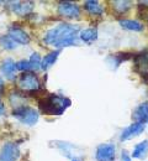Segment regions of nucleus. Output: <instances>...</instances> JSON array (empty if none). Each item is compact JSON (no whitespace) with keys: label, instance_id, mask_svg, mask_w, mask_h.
Wrapping results in <instances>:
<instances>
[{"label":"nucleus","instance_id":"nucleus-1","mask_svg":"<svg viewBox=\"0 0 148 161\" xmlns=\"http://www.w3.org/2000/svg\"><path fill=\"white\" fill-rule=\"evenodd\" d=\"M79 41V30L77 26L67 22H61L57 26L49 29L44 36L43 42L56 48H63L68 46H77Z\"/></svg>","mask_w":148,"mask_h":161},{"label":"nucleus","instance_id":"nucleus-2","mask_svg":"<svg viewBox=\"0 0 148 161\" xmlns=\"http://www.w3.org/2000/svg\"><path fill=\"white\" fill-rule=\"evenodd\" d=\"M40 110L48 115H62L64 110L70 107V99L59 94H51L38 102Z\"/></svg>","mask_w":148,"mask_h":161},{"label":"nucleus","instance_id":"nucleus-3","mask_svg":"<svg viewBox=\"0 0 148 161\" xmlns=\"http://www.w3.org/2000/svg\"><path fill=\"white\" fill-rule=\"evenodd\" d=\"M13 115L20 123L25 124V125H28V126L35 125L40 118V113L36 109L27 107V105H21V107L15 108L13 112Z\"/></svg>","mask_w":148,"mask_h":161},{"label":"nucleus","instance_id":"nucleus-4","mask_svg":"<svg viewBox=\"0 0 148 161\" xmlns=\"http://www.w3.org/2000/svg\"><path fill=\"white\" fill-rule=\"evenodd\" d=\"M18 87L23 92H37L41 88L40 78L35 75V72H23L18 78Z\"/></svg>","mask_w":148,"mask_h":161},{"label":"nucleus","instance_id":"nucleus-5","mask_svg":"<svg viewBox=\"0 0 148 161\" xmlns=\"http://www.w3.org/2000/svg\"><path fill=\"white\" fill-rule=\"evenodd\" d=\"M57 11L61 16L68 19H78L80 16V8L77 4L69 1H61L58 4Z\"/></svg>","mask_w":148,"mask_h":161},{"label":"nucleus","instance_id":"nucleus-6","mask_svg":"<svg viewBox=\"0 0 148 161\" xmlns=\"http://www.w3.org/2000/svg\"><path fill=\"white\" fill-rule=\"evenodd\" d=\"M116 158V149L114 144H101L96 147L95 159L96 161H114Z\"/></svg>","mask_w":148,"mask_h":161},{"label":"nucleus","instance_id":"nucleus-7","mask_svg":"<svg viewBox=\"0 0 148 161\" xmlns=\"http://www.w3.org/2000/svg\"><path fill=\"white\" fill-rule=\"evenodd\" d=\"M20 158V149L13 142H6L0 150V161H16Z\"/></svg>","mask_w":148,"mask_h":161},{"label":"nucleus","instance_id":"nucleus-8","mask_svg":"<svg viewBox=\"0 0 148 161\" xmlns=\"http://www.w3.org/2000/svg\"><path fill=\"white\" fill-rule=\"evenodd\" d=\"M145 128H146V124H142V123H133L131 125H128L127 128H125L121 133V140L127 141L131 140L138 135H141L143 131H145Z\"/></svg>","mask_w":148,"mask_h":161},{"label":"nucleus","instance_id":"nucleus-9","mask_svg":"<svg viewBox=\"0 0 148 161\" xmlns=\"http://www.w3.org/2000/svg\"><path fill=\"white\" fill-rule=\"evenodd\" d=\"M33 8H35L33 3L30 1H15L11 4V10L19 16L28 15L33 10Z\"/></svg>","mask_w":148,"mask_h":161},{"label":"nucleus","instance_id":"nucleus-10","mask_svg":"<svg viewBox=\"0 0 148 161\" xmlns=\"http://www.w3.org/2000/svg\"><path fill=\"white\" fill-rule=\"evenodd\" d=\"M136 67L141 77L147 78L148 77V52H141L136 56Z\"/></svg>","mask_w":148,"mask_h":161},{"label":"nucleus","instance_id":"nucleus-11","mask_svg":"<svg viewBox=\"0 0 148 161\" xmlns=\"http://www.w3.org/2000/svg\"><path fill=\"white\" fill-rule=\"evenodd\" d=\"M0 68H1V72L5 75V77L8 80H13L16 78V75H15V72H16V63L14 62L13 58H6V60L3 61Z\"/></svg>","mask_w":148,"mask_h":161},{"label":"nucleus","instance_id":"nucleus-12","mask_svg":"<svg viewBox=\"0 0 148 161\" xmlns=\"http://www.w3.org/2000/svg\"><path fill=\"white\" fill-rule=\"evenodd\" d=\"M8 36L10 39H13L16 43H20V45H27L30 42V36L22 29H19V27L10 29Z\"/></svg>","mask_w":148,"mask_h":161},{"label":"nucleus","instance_id":"nucleus-13","mask_svg":"<svg viewBox=\"0 0 148 161\" xmlns=\"http://www.w3.org/2000/svg\"><path fill=\"white\" fill-rule=\"evenodd\" d=\"M135 123H142L146 124L148 121V103H142L140 104L135 110L132 115Z\"/></svg>","mask_w":148,"mask_h":161},{"label":"nucleus","instance_id":"nucleus-14","mask_svg":"<svg viewBox=\"0 0 148 161\" xmlns=\"http://www.w3.org/2000/svg\"><path fill=\"white\" fill-rule=\"evenodd\" d=\"M84 8L90 15H94V16H100V15H103V13H104V6H103L100 3L95 1V0L85 1Z\"/></svg>","mask_w":148,"mask_h":161},{"label":"nucleus","instance_id":"nucleus-15","mask_svg":"<svg viewBox=\"0 0 148 161\" xmlns=\"http://www.w3.org/2000/svg\"><path fill=\"white\" fill-rule=\"evenodd\" d=\"M80 40L86 42V43H91L94 41H96L98 39V30L94 27H89V29H84L80 31L79 34Z\"/></svg>","mask_w":148,"mask_h":161},{"label":"nucleus","instance_id":"nucleus-16","mask_svg":"<svg viewBox=\"0 0 148 161\" xmlns=\"http://www.w3.org/2000/svg\"><path fill=\"white\" fill-rule=\"evenodd\" d=\"M148 154V140L141 141L140 144H137L133 149L132 156L135 159H145Z\"/></svg>","mask_w":148,"mask_h":161},{"label":"nucleus","instance_id":"nucleus-17","mask_svg":"<svg viewBox=\"0 0 148 161\" xmlns=\"http://www.w3.org/2000/svg\"><path fill=\"white\" fill-rule=\"evenodd\" d=\"M119 24H120L121 27L125 29V30H130V31H143V25L137 20L124 19V20L119 21Z\"/></svg>","mask_w":148,"mask_h":161},{"label":"nucleus","instance_id":"nucleus-18","mask_svg":"<svg viewBox=\"0 0 148 161\" xmlns=\"http://www.w3.org/2000/svg\"><path fill=\"white\" fill-rule=\"evenodd\" d=\"M58 55H59V50H56V51H52V52L47 53L41 61V68L42 69H48L49 67H52L58 58Z\"/></svg>","mask_w":148,"mask_h":161},{"label":"nucleus","instance_id":"nucleus-19","mask_svg":"<svg viewBox=\"0 0 148 161\" xmlns=\"http://www.w3.org/2000/svg\"><path fill=\"white\" fill-rule=\"evenodd\" d=\"M16 69L22 72H33L35 69H40V68L36 67L30 60H21L16 63Z\"/></svg>","mask_w":148,"mask_h":161},{"label":"nucleus","instance_id":"nucleus-20","mask_svg":"<svg viewBox=\"0 0 148 161\" xmlns=\"http://www.w3.org/2000/svg\"><path fill=\"white\" fill-rule=\"evenodd\" d=\"M112 8L117 14H125L131 8V1H124V0L112 1Z\"/></svg>","mask_w":148,"mask_h":161},{"label":"nucleus","instance_id":"nucleus-21","mask_svg":"<svg viewBox=\"0 0 148 161\" xmlns=\"http://www.w3.org/2000/svg\"><path fill=\"white\" fill-rule=\"evenodd\" d=\"M0 45H1L5 50H15L16 46H18L16 42L13 40V39H10L8 35L0 37Z\"/></svg>","mask_w":148,"mask_h":161},{"label":"nucleus","instance_id":"nucleus-22","mask_svg":"<svg viewBox=\"0 0 148 161\" xmlns=\"http://www.w3.org/2000/svg\"><path fill=\"white\" fill-rule=\"evenodd\" d=\"M121 161H131L130 153H128L127 150H122V151H121Z\"/></svg>","mask_w":148,"mask_h":161},{"label":"nucleus","instance_id":"nucleus-23","mask_svg":"<svg viewBox=\"0 0 148 161\" xmlns=\"http://www.w3.org/2000/svg\"><path fill=\"white\" fill-rule=\"evenodd\" d=\"M4 113H5V107H4L3 103H0V117H1Z\"/></svg>","mask_w":148,"mask_h":161},{"label":"nucleus","instance_id":"nucleus-24","mask_svg":"<svg viewBox=\"0 0 148 161\" xmlns=\"http://www.w3.org/2000/svg\"><path fill=\"white\" fill-rule=\"evenodd\" d=\"M3 89H4V82L0 78V92H3Z\"/></svg>","mask_w":148,"mask_h":161},{"label":"nucleus","instance_id":"nucleus-25","mask_svg":"<svg viewBox=\"0 0 148 161\" xmlns=\"http://www.w3.org/2000/svg\"><path fill=\"white\" fill-rule=\"evenodd\" d=\"M72 161H80V160H77V159H75V160H72Z\"/></svg>","mask_w":148,"mask_h":161},{"label":"nucleus","instance_id":"nucleus-26","mask_svg":"<svg viewBox=\"0 0 148 161\" xmlns=\"http://www.w3.org/2000/svg\"><path fill=\"white\" fill-rule=\"evenodd\" d=\"M0 103H1V101H0Z\"/></svg>","mask_w":148,"mask_h":161}]
</instances>
